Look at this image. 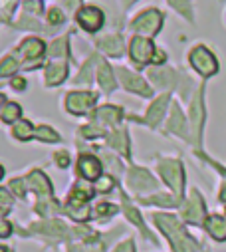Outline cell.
Wrapping results in <instances>:
<instances>
[{
	"instance_id": "5bb4252c",
	"label": "cell",
	"mask_w": 226,
	"mask_h": 252,
	"mask_svg": "<svg viewBox=\"0 0 226 252\" xmlns=\"http://www.w3.org/2000/svg\"><path fill=\"white\" fill-rule=\"evenodd\" d=\"M95 119H97V123L115 125V123H119V119H121V109L115 107V105H103V107L97 109Z\"/></svg>"
},
{
	"instance_id": "7dc6e473",
	"label": "cell",
	"mask_w": 226,
	"mask_h": 252,
	"mask_svg": "<svg viewBox=\"0 0 226 252\" xmlns=\"http://www.w3.org/2000/svg\"><path fill=\"white\" fill-rule=\"evenodd\" d=\"M135 0H123V6H129V4H133Z\"/></svg>"
},
{
	"instance_id": "681fc988",
	"label": "cell",
	"mask_w": 226,
	"mask_h": 252,
	"mask_svg": "<svg viewBox=\"0 0 226 252\" xmlns=\"http://www.w3.org/2000/svg\"><path fill=\"white\" fill-rule=\"evenodd\" d=\"M6 215V209H0V217H4Z\"/></svg>"
},
{
	"instance_id": "74e56055",
	"label": "cell",
	"mask_w": 226,
	"mask_h": 252,
	"mask_svg": "<svg viewBox=\"0 0 226 252\" xmlns=\"http://www.w3.org/2000/svg\"><path fill=\"white\" fill-rule=\"evenodd\" d=\"M26 181H22V179H16V181H10V187H12V191L16 193V195H20V197H24V185Z\"/></svg>"
},
{
	"instance_id": "f907efd6",
	"label": "cell",
	"mask_w": 226,
	"mask_h": 252,
	"mask_svg": "<svg viewBox=\"0 0 226 252\" xmlns=\"http://www.w3.org/2000/svg\"><path fill=\"white\" fill-rule=\"evenodd\" d=\"M0 252H6V248H4V246H0Z\"/></svg>"
},
{
	"instance_id": "c3c4849f",
	"label": "cell",
	"mask_w": 226,
	"mask_h": 252,
	"mask_svg": "<svg viewBox=\"0 0 226 252\" xmlns=\"http://www.w3.org/2000/svg\"><path fill=\"white\" fill-rule=\"evenodd\" d=\"M4 177V169H2V165H0V179Z\"/></svg>"
},
{
	"instance_id": "9c48e42d",
	"label": "cell",
	"mask_w": 226,
	"mask_h": 252,
	"mask_svg": "<svg viewBox=\"0 0 226 252\" xmlns=\"http://www.w3.org/2000/svg\"><path fill=\"white\" fill-rule=\"evenodd\" d=\"M78 171H80V175L84 179L95 181V179L101 177V163L93 155H82L80 161H78Z\"/></svg>"
},
{
	"instance_id": "8d00e7d4",
	"label": "cell",
	"mask_w": 226,
	"mask_h": 252,
	"mask_svg": "<svg viewBox=\"0 0 226 252\" xmlns=\"http://www.w3.org/2000/svg\"><path fill=\"white\" fill-rule=\"evenodd\" d=\"M56 163H58L62 169H66V167L70 165V155H68L66 151H62V153H56Z\"/></svg>"
},
{
	"instance_id": "d590c367",
	"label": "cell",
	"mask_w": 226,
	"mask_h": 252,
	"mask_svg": "<svg viewBox=\"0 0 226 252\" xmlns=\"http://www.w3.org/2000/svg\"><path fill=\"white\" fill-rule=\"evenodd\" d=\"M52 56H58V54H64L66 52V38H62V40H58V42H54V46H52Z\"/></svg>"
},
{
	"instance_id": "d4e9b609",
	"label": "cell",
	"mask_w": 226,
	"mask_h": 252,
	"mask_svg": "<svg viewBox=\"0 0 226 252\" xmlns=\"http://www.w3.org/2000/svg\"><path fill=\"white\" fill-rule=\"evenodd\" d=\"M34 228H38V230H42V232H48V234H52V236H58L60 232H64V230H66V226H64L60 220L42 222V224H36ZM60 236H62V234H60Z\"/></svg>"
},
{
	"instance_id": "603a6c76",
	"label": "cell",
	"mask_w": 226,
	"mask_h": 252,
	"mask_svg": "<svg viewBox=\"0 0 226 252\" xmlns=\"http://www.w3.org/2000/svg\"><path fill=\"white\" fill-rule=\"evenodd\" d=\"M149 76L159 86H171L173 84V72L171 70H151Z\"/></svg>"
},
{
	"instance_id": "ffe728a7",
	"label": "cell",
	"mask_w": 226,
	"mask_h": 252,
	"mask_svg": "<svg viewBox=\"0 0 226 252\" xmlns=\"http://www.w3.org/2000/svg\"><path fill=\"white\" fill-rule=\"evenodd\" d=\"M20 52L26 56V58H40L42 52H44V42L38 40V38H30V40H24L22 46H20Z\"/></svg>"
},
{
	"instance_id": "30bf717a",
	"label": "cell",
	"mask_w": 226,
	"mask_h": 252,
	"mask_svg": "<svg viewBox=\"0 0 226 252\" xmlns=\"http://www.w3.org/2000/svg\"><path fill=\"white\" fill-rule=\"evenodd\" d=\"M127 185L133 191H145V189H155L157 183L155 179L145 171V169H131L127 177Z\"/></svg>"
},
{
	"instance_id": "52a82bcc",
	"label": "cell",
	"mask_w": 226,
	"mask_h": 252,
	"mask_svg": "<svg viewBox=\"0 0 226 252\" xmlns=\"http://www.w3.org/2000/svg\"><path fill=\"white\" fill-rule=\"evenodd\" d=\"M93 101H95V94H89V92H74V94L68 95L66 105H68V109L72 113L82 115V113L89 111V107L93 105Z\"/></svg>"
},
{
	"instance_id": "8fae6325",
	"label": "cell",
	"mask_w": 226,
	"mask_h": 252,
	"mask_svg": "<svg viewBox=\"0 0 226 252\" xmlns=\"http://www.w3.org/2000/svg\"><path fill=\"white\" fill-rule=\"evenodd\" d=\"M183 217L187 220H191V222H200L204 219V205H202V201H200V197H198L197 191L191 193V201L185 205Z\"/></svg>"
},
{
	"instance_id": "b9f144b4",
	"label": "cell",
	"mask_w": 226,
	"mask_h": 252,
	"mask_svg": "<svg viewBox=\"0 0 226 252\" xmlns=\"http://www.w3.org/2000/svg\"><path fill=\"white\" fill-rule=\"evenodd\" d=\"M97 213H99V215H103V213H107V215H113V213H115V209H113V207H109V205H97Z\"/></svg>"
},
{
	"instance_id": "8992f818",
	"label": "cell",
	"mask_w": 226,
	"mask_h": 252,
	"mask_svg": "<svg viewBox=\"0 0 226 252\" xmlns=\"http://www.w3.org/2000/svg\"><path fill=\"white\" fill-rule=\"evenodd\" d=\"M78 22H80V26L84 30L95 32L103 24V12L99 8H95V6H85V8H82L78 12Z\"/></svg>"
},
{
	"instance_id": "ba28073f",
	"label": "cell",
	"mask_w": 226,
	"mask_h": 252,
	"mask_svg": "<svg viewBox=\"0 0 226 252\" xmlns=\"http://www.w3.org/2000/svg\"><path fill=\"white\" fill-rule=\"evenodd\" d=\"M117 74H119V80H121V84L125 86V90L127 92H133V94H141L143 97H149L151 95V90H149V86L139 78V76H135V74H131V72H127V70H117Z\"/></svg>"
},
{
	"instance_id": "6da1fadb",
	"label": "cell",
	"mask_w": 226,
	"mask_h": 252,
	"mask_svg": "<svg viewBox=\"0 0 226 252\" xmlns=\"http://www.w3.org/2000/svg\"><path fill=\"white\" fill-rule=\"evenodd\" d=\"M155 222L161 226V230L167 234V238L171 240V244L177 252H195L197 250V244L193 242V238L187 236V232L183 230L181 222L175 217L155 215Z\"/></svg>"
},
{
	"instance_id": "7c38bea8",
	"label": "cell",
	"mask_w": 226,
	"mask_h": 252,
	"mask_svg": "<svg viewBox=\"0 0 226 252\" xmlns=\"http://www.w3.org/2000/svg\"><path fill=\"white\" fill-rule=\"evenodd\" d=\"M26 185H28L30 189H34V191L40 195V199H50V197H52L50 183H48V179H46L40 171H32L30 177L26 179Z\"/></svg>"
},
{
	"instance_id": "836d02e7",
	"label": "cell",
	"mask_w": 226,
	"mask_h": 252,
	"mask_svg": "<svg viewBox=\"0 0 226 252\" xmlns=\"http://www.w3.org/2000/svg\"><path fill=\"white\" fill-rule=\"evenodd\" d=\"M111 187H113V181H111L109 177H101V179L97 181V191H101V193H107Z\"/></svg>"
},
{
	"instance_id": "1f68e13d",
	"label": "cell",
	"mask_w": 226,
	"mask_h": 252,
	"mask_svg": "<svg viewBox=\"0 0 226 252\" xmlns=\"http://www.w3.org/2000/svg\"><path fill=\"white\" fill-rule=\"evenodd\" d=\"M68 213L72 217H76L78 220H85L87 215H89V209H87V205H84V207H68Z\"/></svg>"
},
{
	"instance_id": "e575fe53",
	"label": "cell",
	"mask_w": 226,
	"mask_h": 252,
	"mask_svg": "<svg viewBox=\"0 0 226 252\" xmlns=\"http://www.w3.org/2000/svg\"><path fill=\"white\" fill-rule=\"evenodd\" d=\"M12 232V224L6 219H0V238H6Z\"/></svg>"
},
{
	"instance_id": "277c9868",
	"label": "cell",
	"mask_w": 226,
	"mask_h": 252,
	"mask_svg": "<svg viewBox=\"0 0 226 252\" xmlns=\"http://www.w3.org/2000/svg\"><path fill=\"white\" fill-rule=\"evenodd\" d=\"M155 50H157L155 44L149 42L147 38H141V36H135L131 40V48H129L131 58H133V62L137 66H143V64H147V62H151Z\"/></svg>"
},
{
	"instance_id": "cb8c5ba5",
	"label": "cell",
	"mask_w": 226,
	"mask_h": 252,
	"mask_svg": "<svg viewBox=\"0 0 226 252\" xmlns=\"http://www.w3.org/2000/svg\"><path fill=\"white\" fill-rule=\"evenodd\" d=\"M109 143L115 147L119 153H123L125 157H129V145H127V137H125V133L123 131H117V133H113L111 135V139H109Z\"/></svg>"
},
{
	"instance_id": "f35d334b",
	"label": "cell",
	"mask_w": 226,
	"mask_h": 252,
	"mask_svg": "<svg viewBox=\"0 0 226 252\" xmlns=\"http://www.w3.org/2000/svg\"><path fill=\"white\" fill-rule=\"evenodd\" d=\"M10 203H12V197L8 193V189L0 187V205H10Z\"/></svg>"
},
{
	"instance_id": "4316f807",
	"label": "cell",
	"mask_w": 226,
	"mask_h": 252,
	"mask_svg": "<svg viewBox=\"0 0 226 252\" xmlns=\"http://www.w3.org/2000/svg\"><path fill=\"white\" fill-rule=\"evenodd\" d=\"M0 117H2L4 123H14L20 117V105L18 103H6V107H4V111Z\"/></svg>"
},
{
	"instance_id": "4dcf8cb0",
	"label": "cell",
	"mask_w": 226,
	"mask_h": 252,
	"mask_svg": "<svg viewBox=\"0 0 226 252\" xmlns=\"http://www.w3.org/2000/svg\"><path fill=\"white\" fill-rule=\"evenodd\" d=\"M125 213H127V217H129V219H131V220H133V222L143 230V234H145V236H149V232H147V228H145V224H143V220H141V215H139L133 207H125Z\"/></svg>"
},
{
	"instance_id": "484cf974",
	"label": "cell",
	"mask_w": 226,
	"mask_h": 252,
	"mask_svg": "<svg viewBox=\"0 0 226 252\" xmlns=\"http://www.w3.org/2000/svg\"><path fill=\"white\" fill-rule=\"evenodd\" d=\"M36 137L40 141H48V143H56V141H60V135L56 133L54 129H50L48 125H42V127L36 129Z\"/></svg>"
},
{
	"instance_id": "7402d4cb",
	"label": "cell",
	"mask_w": 226,
	"mask_h": 252,
	"mask_svg": "<svg viewBox=\"0 0 226 252\" xmlns=\"http://www.w3.org/2000/svg\"><path fill=\"white\" fill-rule=\"evenodd\" d=\"M12 133H14L16 139H20V141H28L30 135H32V123H30V121H18L14 127H12Z\"/></svg>"
},
{
	"instance_id": "d6a6232c",
	"label": "cell",
	"mask_w": 226,
	"mask_h": 252,
	"mask_svg": "<svg viewBox=\"0 0 226 252\" xmlns=\"http://www.w3.org/2000/svg\"><path fill=\"white\" fill-rule=\"evenodd\" d=\"M48 22H50V24H60V22H64V14H62L58 8H52V10L48 12Z\"/></svg>"
},
{
	"instance_id": "f1b7e54d",
	"label": "cell",
	"mask_w": 226,
	"mask_h": 252,
	"mask_svg": "<svg viewBox=\"0 0 226 252\" xmlns=\"http://www.w3.org/2000/svg\"><path fill=\"white\" fill-rule=\"evenodd\" d=\"M18 68V64L14 62V58H4L2 62H0V76H12L14 70Z\"/></svg>"
},
{
	"instance_id": "ee69618b",
	"label": "cell",
	"mask_w": 226,
	"mask_h": 252,
	"mask_svg": "<svg viewBox=\"0 0 226 252\" xmlns=\"http://www.w3.org/2000/svg\"><path fill=\"white\" fill-rule=\"evenodd\" d=\"M74 252H101L99 248H74Z\"/></svg>"
},
{
	"instance_id": "4fadbf2b",
	"label": "cell",
	"mask_w": 226,
	"mask_h": 252,
	"mask_svg": "<svg viewBox=\"0 0 226 252\" xmlns=\"http://www.w3.org/2000/svg\"><path fill=\"white\" fill-rule=\"evenodd\" d=\"M97 44H99V48L105 50L109 56H121V52H123V40H121V36H117V34L103 36Z\"/></svg>"
},
{
	"instance_id": "ac0fdd59",
	"label": "cell",
	"mask_w": 226,
	"mask_h": 252,
	"mask_svg": "<svg viewBox=\"0 0 226 252\" xmlns=\"http://www.w3.org/2000/svg\"><path fill=\"white\" fill-rule=\"evenodd\" d=\"M97 78H99V86L105 92H113V90H115V78H113V72H111V68L105 64V62H99Z\"/></svg>"
},
{
	"instance_id": "3957f363",
	"label": "cell",
	"mask_w": 226,
	"mask_h": 252,
	"mask_svg": "<svg viewBox=\"0 0 226 252\" xmlns=\"http://www.w3.org/2000/svg\"><path fill=\"white\" fill-rule=\"evenodd\" d=\"M191 64H193V68H195L200 76H204V78L214 76L216 70H218L216 58H214L204 46H197V48L191 52Z\"/></svg>"
},
{
	"instance_id": "83f0119b",
	"label": "cell",
	"mask_w": 226,
	"mask_h": 252,
	"mask_svg": "<svg viewBox=\"0 0 226 252\" xmlns=\"http://www.w3.org/2000/svg\"><path fill=\"white\" fill-rule=\"evenodd\" d=\"M145 205H163V207H175L179 205L175 197H169V195H157L151 199H145Z\"/></svg>"
},
{
	"instance_id": "2e32d148",
	"label": "cell",
	"mask_w": 226,
	"mask_h": 252,
	"mask_svg": "<svg viewBox=\"0 0 226 252\" xmlns=\"http://www.w3.org/2000/svg\"><path fill=\"white\" fill-rule=\"evenodd\" d=\"M206 230L216 238V240H226V219L212 215L206 219Z\"/></svg>"
},
{
	"instance_id": "44dd1931",
	"label": "cell",
	"mask_w": 226,
	"mask_h": 252,
	"mask_svg": "<svg viewBox=\"0 0 226 252\" xmlns=\"http://www.w3.org/2000/svg\"><path fill=\"white\" fill-rule=\"evenodd\" d=\"M202 105H200V94L195 97L193 101V127H195V137L198 139L200 137V127H202Z\"/></svg>"
},
{
	"instance_id": "7a4b0ae2",
	"label": "cell",
	"mask_w": 226,
	"mask_h": 252,
	"mask_svg": "<svg viewBox=\"0 0 226 252\" xmlns=\"http://www.w3.org/2000/svg\"><path fill=\"white\" fill-rule=\"evenodd\" d=\"M159 171L163 175V179L167 181L169 187H173V191L181 197L183 195V185H185V173H183V165L179 161H173V159H167V161H161L159 165Z\"/></svg>"
},
{
	"instance_id": "e0dca14e",
	"label": "cell",
	"mask_w": 226,
	"mask_h": 252,
	"mask_svg": "<svg viewBox=\"0 0 226 252\" xmlns=\"http://www.w3.org/2000/svg\"><path fill=\"white\" fill-rule=\"evenodd\" d=\"M167 101H169V95H161V97L149 107L147 117H145V121H147L149 125H157V123L161 121V117H163V113H165V105H167Z\"/></svg>"
},
{
	"instance_id": "f6af8a7d",
	"label": "cell",
	"mask_w": 226,
	"mask_h": 252,
	"mask_svg": "<svg viewBox=\"0 0 226 252\" xmlns=\"http://www.w3.org/2000/svg\"><path fill=\"white\" fill-rule=\"evenodd\" d=\"M4 101H6V99H4V95L0 94V115H2V111H4V107H6V105H4Z\"/></svg>"
},
{
	"instance_id": "7bdbcfd3",
	"label": "cell",
	"mask_w": 226,
	"mask_h": 252,
	"mask_svg": "<svg viewBox=\"0 0 226 252\" xmlns=\"http://www.w3.org/2000/svg\"><path fill=\"white\" fill-rule=\"evenodd\" d=\"M151 62H155V64H163L165 62V54L161 52V50H155V54H153V60Z\"/></svg>"
},
{
	"instance_id": "5b68a950",
	"label": "cell",
	"mask_w": 226,
	"mask_h": 252,
	"mask_svg": "<svg viewBox=\"0 0 226 252\" xmlns=\"http://www.w3.org/2000/svg\"><path fill=\"white\" fill-rule=\"evenodd\" d=\"M161 22H163V16L159 10H147L145 14L133 20V28L141 34H157L161 28Z\"/></svg>"
},
{
	"instance_id": "f546056e",
	"label": "cell",
	"mask_w": 226,
	"mask_h": 252,
	"mask_svg": "<svg viewBox=\"0 0 226 252\" xmlns=\"http://www.w3.org/2000/svg\"><path fill=\"white\" fill-rule=\"evenodd\" d=\"M169 4H171L173 8H177L183 16L191 18V4H189V0H169Z\"/></svg>"
},
{
	"instance_id": "ab89813d",
	"label": "cell",
	"mask_w": 226,
	"mask_h": 252,
	"mask_svg": "<svg viewBox=\"0 0 226 252\" xmlns=\"http://www.w3.org/2000/svg\"><path fill=\"white\" fill-rule=\"evenodd\" d=\"M115 252H135V244H133V240H127V242L119 244Z\"/></svg>"
},
{
	"instance_id": "bcb514c9",
	"label": "cell",
	"mask_w": 226,
	"mask_h": 252,
	"mask_svg": "<svg viewBox=\"0 0 226 252\" xmlns=\"http://www.w3.org/2000/svg\"><path fill=\"white\" fill-rule=\"evenodd\" d=\"M220 199H222V203H226V185H224V189H222V193H220Z\"/></svg>"
},
{
	"instance_id": "60d3db41",
	"label": "cell",
	"mask_w": 226,
	"mask_h": 252,
	"mask_svg": "<svg viewBox=\"0 0 226 252\" xmlns=\"http://www.w3.org/2000/svg\"><path fill=\"white\" fill-rule=\"evenodd\" d=\"M12 88L18 90V92H22V90L26 88V80H24V78H14V80H12Z\"/></svg>"
},
{
	"instance_id": "9a60e30c",
	"label": "cell",
	"mask_w": 226,
	"mask_h": 252,
	"mask_svg": "<svg viewBox=\"0 0 226 252\" xmlns=\"http://www.w3.org/2000/svg\"><path fill=\"white\" fill-rule=\"evenodd\" d=\"M66 74H68V70H66L64 62H54V64H50L48 70H46V84L48 86L60 84V82L66 80Z\"/></svg>"
},
{
	"instance_id": "d6986e66",
	"label": "cell",
	"mask_w": 226,
	"mask_h": 252,
	"mask_svg": "<svg viewBox=\"0 0 226 252\" xmlns=\"http://www.w3.org/2000/svg\"><path fill=\"white\" fill-rule=\"evenodd\" d=\"M169 131H173V133H177V135H187V129H185V117H183V113H181V109L177 107V105H173V109H171V119H169Z\"/></svg>"
}]
</instances>
